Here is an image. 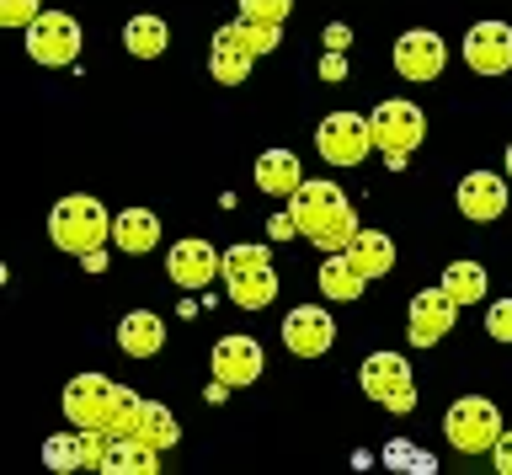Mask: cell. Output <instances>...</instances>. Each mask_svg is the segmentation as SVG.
I'll return each instance as SVG.
<instances>
[{"label":"cell","instance_id":"obj_1","mask_svg":"<svg viewBox=\"0 0 512 475\" xmlns=\"http://www.w3.org/2000/svg\"><path fill=\"white\" fill-rule=\"evenodd\" d=\"M288 214L299 219V235L320 251H347L352 235H358V214L342 198L336 182H304L294 198H288Z\"/></svg>","mask_w":512,"mask_h":475},{"label":"cell","instance_id":"obj_2","mask_svg":"<svg viewBox=\"0 0 512 475\" xmlns=\"http://www.w3.org/2000/svg\"><path fill=\"white\" fill-rule=\"evenodd\" d=\"M139 411V395L112 385L107 374H75L64 385V417L75 427H107V433H128V417Z\"/></svg>","mask_w":512,"mask_h":475},{"label":"cell","instance_id":"obj_3","mask_svg":"<svg viewBox=\"0 0 512 475\" xmlns=\"http://www.w3.org/2000/svg\"><path fill=\"white\" fill-rule=\"evenodd\" d=\"M48 241L70 257H86V251H102V241H112V214L102 209V198L91 193H70L54 203L48 214Z\"/></svg>","mask_w":512,"mask_h":475},{"label":"cell","instance_id":"obj_4","mask_svg":"<svg viewBox=\"0 0 512 475\" xmlns=\"http://www.w3.org/2000/svg\"><path fill=\"white\" fill-rule=\"evenodd\" d=\"M224 289L240 310H267L278 299V273H272V251L267 246H230L224 251Z\"/></svg>","mask_w":512,"mask_h":475},{"label":"cell","instance_id":"obj_5","mask_svg":"<svg viewBox=\"0 0 512 475\" xmlns=\"http://www.w3.org/2000/svg\"><path fill=\"white\" fill-rule=\"evenodd\" d=\"M368 123H374V150L395 171L406 166V155L427 139V113L416 102H406V97H384L374 113H368Z\"/></svg>","mask_w":512,"mask_h":475},{"label":"cell","instance_id":"obj_6","mask_svg":"<svg viewBox=\"0 0 512 475\" xmlns=\"http://www.w3.org/2000/svg\"><path fill=\"white\" fill-rule=\"evenodd\" d=\"M443 433H448V443H454L459 454H491L496 438H502V417H496L491 401H480V395H464V401L448 406Z\"/></svg>","mask_w":512,"mask_h":475},{"label":"cell","instance_id":"obj_7","mask_svg":"<svg viewBox=\"0 0 512 475\" xmlns=\"http://www.w3.org/2000/svg\"><path fill=\"white\" fill-rule=\"evenodd\" d=\"M358 385L368 401H379L384 411H411L416 406V385H411V363L400 358V353H374V358H363V374H358Z\"/></svg>","mask_w":512,"mask_h":475},{"label":"cell","instance_id":"obj_8","mask_svg":"<svg viewBox=\"0 0 512 475\" xmlns=\"http://www.w3.org/2000/svg\"><path fill=\"white\" fill-rule=\"evenodd\" d=\"M315 145L331 166H358L363 155L374 150V123L363 113H331V118H320Z\"/></svg>","mask_w":512,"mask_h":475},{"label":"cell","instance_id":"obj_9","mask_svg":"<svg viewBox=\"0 0 512 475\" xmlns=\"http://www.w3.org/2000/svg\"><path fill=\"white\" fill-rule=\"evenodd\" d=\"M80 54V22L64 17V11H43L38 22L27 27V59H38V65H70Z\"/></svg>","mask_w":512,"mask_h":475},{"label":"cell","instance_id":"obj_10","mask_svg":"<svg viewBox=\"0 0 512 475\" xmlns=\"http://www.w3.org/2000/svg\"><path fill=\"white\" fill-rule=\"evenodd\" d=\"M166 273H171L176 289L198 294V289H208L214 278H224V251H214L208 241H198V235H187V241H176V246H171Z\"/></svg>","mask_w":512,"mask_h":475},{"label":"cell","instance_id":"obj_11","mask_svg":"<svg viewBox=\"0 0 512 475\" xmlns=\"http://www.w3.org/2000/svg\"><path fill=\"white\" fill-rule=\"evenodd\" d=\"M464 65L475 75H507L512 70V27L507 22H475L464 33Z\"/></svg>","mask_w":512,"mask_h":475},{"label":"cell","instance_id":"obj_12","mask_svg":"<svg viewBox=\"0 0 512 475\" xmlns=\"http://www.w3.org/2000/svg\"><path fill=\"white\" fill-rule=\"evenodd\" d=\"M336 342V321L320 305H294L283 315V347L294 358H320Z\"/></svg>","mask_w":512,"mask_h":475},{"label":"cell","instance_id":"obj_13","mask_svg":"<svg viewBox=\"0 0 512 475\" xmlns=\"http://www.w3.org/2000/svg\"><path fill=\"white\" fill-rule=\"evenodd\" d=\"M454 315H459V305H454V294L443 289H422L411 299V321H406V331H411V342L416 347H438L448 331H454Z\"/></svg>","mask_w":512,"mask_h":475},{"label":"cell","instance_id":"obj_14","mask_svg":"<svg viewBox=\"0 0 512 475\" xmlns=\"http://www.w3.org/2000/svg\"><path fill=\"white\" fill-rule=\"evenodd\" d=\"M448 65V49L438 33H427V27H416V33H400L395 38V70L406 75V81H438Z\"/></svg>","mask_w":512,"mask_h":475},{"label":"cell","instance_id":"obj_15","mask_svg":"<svg viewBox=\"0 0 512 475\" xmlns=\"http://www.w3.org/2000/svg\"><path fill=\"white\" fill-rule=\"evenodd\" d=\"M208 363H214V379H224L230 390L256 385V374H262V342L256 337H219Z\"/></svg>","mask_w":512,"mask_h":475},{"label":"cell","instance_id":"obj_16","mask_svg":"<svg viewBox=\"0 0 512 475\" xmlns=\"http://www.w3.org/2000/svg\"><path fill=\"white\" fill-rule=\"evenodd\" d=\"M459 214L475 219V225H491V219L507 214V182L496 171H470L459 182Z\"/></svg>","mask_w":512,"mask_h":475},{"label":"cell","instance_id":"obj_17","mask_svg":"<svg viewBox=\"0 0 512 475\" xmlns=\"http://www.w3.org/2000/svg\"><path fill=\"white\" fill-rule=\"evenodd\" d=\"M251 65H256L251 43L240 38L235 22H224L219 33H214V49H208V75H214L219 86H240V81L251 75Z\"/></svg>","mask_w":512,"mask_h":475},{"label":"cell","instance_id":"obj_18","mask_svg":"<svg viewBox=\"0 0 512 475\" xmlns=\"http://www.w3.org/2000/svg\"><path fill=\"white\" fill-rule=\"evenodd\" d=\"M256 187L272 198H294L304 187V171H299V155L294 150H267L256 155Z\"/></svg>","mask_w":512,"mask_h":475},{"label":"cell","instance_id":"obj_19","mask_svg":"<svg viewBox=\"0 0 512 475\" xmlns=\"http://www.w3.org/2000/svg\"><path fill=\"white\" fill-rule=\"evenodd\" d=\"M160 342H166V321H160V315L128 310L123 321H118V347H123L128 358H155Z\"/></svg>","mask_w":512,"mask_h":475},{"label":"cell","instance_id":"obj_20","mask_svg":"<svg viewBox=\"0 0 512 475\" xmlns=\"http://www.w3.org/2000/svg\"><path fill=\"white\" fill-rule=\"evenodd\" d=\"M363 289H368V273H358V262H352L347 251H326V262H320V294L352 305Z\"/></svg>","mask_w":512,"mask_h":475},{"label":"cell","instance_id":"obj_21","mask_svg":"<svg viewBox=\"0 0 512 475\" xmlns=\"http://www.w3.org/2000/svg\"><path fill=\"white\" fill-rule=\"evenodd\" d=\"M112 241H118V251H128V257H144V251L160 246V219L150 209H123L112 219Z\"/></svg>","mask_w":512,"mask_h":475},{"label":"cell","instance_id":"obj_22","mask_svg":"<svg viewBox=\"0 0 512 475\" xmlns=\"http://www.w3.org/2000/svg\"><path fill=\"white\" fill-rule=\"evenodd\" d=\"M155 465H160V449L155 443H144V438H128V433H118L112 438V449H107V475H155Z\"/></svg>","mask_w":512,"mask_h":475},{"label":"cell","instance_id":"obj_23","mask_svg":"<svg viewBox=\"0 0 512 475\" xmlns=\"http://www.w3.org/2000/svg\"><path fill=\"white\" fill-rule=\"evenodd\" d=\"M347 257L358 262V273L384 278L395 267V241L384 230H358V235H352V246H347Z\"/></svg>","mask_w":512,"mask_h":475},{"label":"cell","instance_id":"obj_24","mask_svg":"<svg viewBox=\"0 0 512 475\" xmlns=\"http://www.w3.org/2000/svg\"><path fill=\"white\" fill-rule=\"evenodd\" d=\"M128 438H144V443H155V449H171V443L182 438V427H176V417L166 406L139 401V411L128 417Z\"/></svg>","mask_w":512,"mask_h":475},{"label":"cell","instance_id":"obj_25","mask_svg":"<svg viewBox=\"0 0 512 475\" xmlns=\"http://www.w3.org/2000/svg\"><path fill=\"white\" fill-rule=\"evenodd\" d=\"M166 43H171V27L160 22V17H128L123 49L134 54V59H160V54H166Z\"/></svg>","mask_w":512,"mask_h":475},{"label":"cell","instance_id":"obj_26","mask_svg":"<svg viewBox=\"0 0 512 475\" xmlns=\"http://www.w3.org/2000/svg\"><path fill=\"white\" fill-rule=\"evenodd\" d=\"M443 289L454 294V305H459V310L480 305V299H486V267H480V262H448Z\"/></svg>","mask_w":512,"mask_h":475},{"label":"cell","instance_id":"obj_27","mask_svg":"<svg viewBox=\"0 0 512 475\" xmlns=\"http://www.w3.org/2000/svg\"><path fill=\"white\" fill-rule=\"evenodd\" d=\"M240 38L251 43V54H272L283 43V22H262V17H235Z\"/></svg>","mask_w":512,"mask_h":475},{"label":"cell","instance_id":"obj_28","mask_svg":"<svg viewBox=\"0 0 512 475\" xmlns=\"http://www.w3.org/2000/svg\"><path fill=\"white\" fill-rule=\"evenodd\" d=\"M43 465H48V470H75V465H86V454H80V433L48 438V443H43Z\"/></svg>","mask_w":512,"mask_h":475},{"label":"cell","instance_id":"obj_29","mask_svg":"<svg viewBox=\"0 0 512 475\" xmlns=\"http://www.w3.org/2000/svg\"><path fill=\"white\" fill-rule=\"evenodd\" d=\"M43 17L38 0H0V27H32Z\"/></svg>","mask_w":512,"mask_h":475},{"label":"cell","instance_id":"obj_30","mask_svg":"<svg viewBox=\"0 0 512 475\" xmlns=\"http://www.w3.org/2000/svg\"><path fill=\"white\" fill-rule=\"evenodd\" d=\"M294 11V0H240V17H262V22H283Z\"/></svg>","mask_w":512,"mask_h":475},{"label":"cell","instance_id":"obj_31","mask_svg":"<svg viewBox=\"0 0 512 475\" xmlns=\"http://www.w3.org/2000/svg\"><path fill=\"white\" fill-rule=\"evenodd\" d=\"M486 331H491V342H512V299H496L486 310Z\"/></svg>","mask_w":512,"mask_h":475},{"label":"cell","instance_id":"obj_32","mask_svg":"<svg viewBox=\"0 0 512 475\" xmlns=\"http://www.w3.org/2000/svg\"><path fill=\"white\" fill-rule=\"evenodd\" d=\"M384 465H406V470H432V459H427V454H416V449H406V438H400L395 449L384 454Z\"/></svg>","mask_w":512,"mask_h":475},{"label":"cell","instance_id":"obj_33","mask_svg":"<svg viewBox=\"0 0 512 475\" xmlns=\"http://www.w3.org/2000/svg\"><path fill=\"white\" fill-rule=\"evenodd\" d=\"M267 235H272V241H288V235H299V219L294 214H272V225H267Z\"/></svg>","mask_w":512,"mask_h":475},{"label":"cell","instance_id":"obj_34","mask_svg":"<svg viewBox=\"0 0 512 475\" xmlns=\"http://www.w3.org/2000/svg\"><path fill=\"white\" fill-rule=\"evenodd\" d=\"M347 43H352V27H347V22H331V27H326V49H331V54H347Z\"/></svg>","mask_w":512,"mask_h":475},{"label":"cell","instance_id":"obj_35","mask_svg":"<svg viewBox=\"0 0 512 475\" xmlns=\"http://www.w3.org/2000/svg\"><path fill=\"white\" fill-rule=\"evenodd\" d=\"M496 470H502V475H512V427H502V438H496Z\"/></svg>","mask_w":512,"mask_h":475},{"label":"cell","instance_id":"obj_36","mask_svg":"<svg viewBox=\"0 0 512 475\" xmlns=\"http://www.w3.org/2000/svg\"><path fill=\"white\" fill-rule=\"evenodd\" d=\"M342 75H347V59H342V54H326V59H320V81H342Z\"/></svg>","mask_w":512,"mask_h":475},{"label":"cell","instance_id":"obj_37","mask_svg":"<svg viewBox=\"0 0 512 475\" xmlns=\"http://www.w3.org/2000/svg\"><path fill=\"white\" fill-rule=\"evenodd\" d=\"M507 177H512V145H507Z\"/></svg>","mask_w":512,"mask_h":475}]
</instances>
